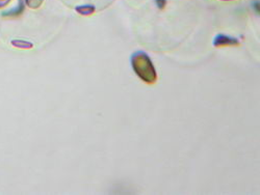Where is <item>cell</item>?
I'll return each instance as SVG.
<instances>
[{"label": "cell", "mask_w": 260, "mask_h": 195, "mask_svg": "<svg viewBox=\"0 0 260 195\" xmlns=\"http://www.w3.org/2000/svg\"><path fill=\"white\" fill-rule=\"evenodd\" d=\"M132 66L135 73L141 80L148 84H154L157 80V74L152 61L145 52H136L132 56Z\"/></svg>", "instance_id": "6da1fadb"}, {"label": "cell", "mask_w": 260, "mask_h": 195, "mask_svg": "<svg viewBox=\"0 0 260 195\" xmlns=\"http://www.w3.org/2000/svg\"><path fill=\"white\" fill-rule=\"evenodd\" d=\"M240 44V41L235 37L226 35V34H218L213 40L214 47H223V46H236Z\"/></svg>", "instance_id": "7a4b0ae2"}, {"label": "cell", "mask_w": 260, "mask_h": 195, "mask_svg": "<svg viewBox=\"0 0 260 195\" xmlns=\"http://www.w3.org/2000/svg\"><path fill=\"white\" fill-rule=\"evenodd\" d=\"M12 45L14 47L17 48H21V49H31L34 47V44L30 42H26V41H22V40H15L12 41Z\"/></svg>", "instance_id": "3957f363"}, {"label": "cell", "mask_w": 260, "mask_h": 195, "mask_svg": "<svg viewBox=\"0 0 260 195\" xmlns=\"http://www.w3.org/2000/svg\"><path fill=\"white\" fill-rule=\"evenodd\" d=\"M75 10L78 14L83 16H90L95 13V8L92 6H81V7H77Z\"/></svg>", "instance_id": "277c9868"}, {"label": "cell", "mask_w": 260, "mask_h": 195, "mask_svg": "<svg viewBox=\"0 0 260 195\" xmlns=\"http://www.w3.org/2000/svg\"><path fill=\"white\" fill-rule=\"evenodd\" d=\"M26 2V5L30 8V9H38L42 6L43 2L44 0H25Z\"/></svg>", "instance_id": "5b68a950"}, {"label": "cell", "mask_w": 260, "mask_h": 195, "mask_svg": "<svg viewBox=\"0 0 260 195\" xmlns=\"http://www.w3.org/2000/svg\"><path fill=\"white\" fill-rule=\"evenodd\" d=\"M156 2V5H157V7L160 9V10H162V9H165V7H166V0H155Z\"/></svg>", "instance_id": "8992f818"}, {"label": "cell", "mask_w": 260, "mask_h": 195, "mask_svg": "<svg viewBox=\"0 0 260 195\" xmlns=\"http://www.w3.org/2000/svg\"><path fill=\"white\" fill-rule=\"evenodd\" d=\"M9 2H10V0H0V8L5 7L6 5H8Z\"/></svg>", "instance_id": "52a82bcc"}, {"label": "cell", "mask_w": 260, "mask_h": 195, "mask_svg": "<svg viewBox=\"0 0 260 195\" xmlns=\"http://www.w3.org/2000/svg\"><path fill=\"white\" fill-rule=\"evenodd\" d=\"M224 2H227V0H224Z\"/></svg>", "instance_id": "ba28073f"}]
</instances>
